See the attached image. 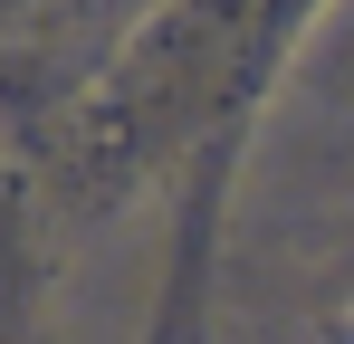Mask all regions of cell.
Returning <instances> with one entry per match:
<instances>
[{"instance_id":"obj_1","label":"cell","mask_w":354,"mask_h":344,"mask_svg":"<svg viewBox=\"0 0 354 344\" xmlns=\"http://www.w3.org/2000/svg\"><path fill=\"white\" fill-rule=\"evenodd\" d=\"M345 335H354V316H345Z\"/></svg>"}]
</instances>
